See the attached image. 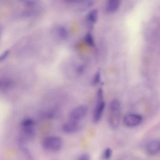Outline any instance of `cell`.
Segmentation results:
<instances>
[{"instance_id": "4", "label": "cell", "mask_w": 160, "mask_h": 160, "mask_svg": "<svg viewBox=\"0 0 160 160\" xmlns=\"http://www.w3.org/2000/svg\"><path fill=\"white\" fill-rule=\"evenodd\" d=\"M88 108L85 105L78 106L72 109L69 114V120L79 122L87 115Z\"/></svg>"}, {"instance_id": "1", "label": "cell", "mask_w": 160, "mask_h": 160, "mask_svg": "<svg viewBox=\"0 0 160 160\" xmlns=\"http://www.w3.org/2000/svg\"><path fill=\"white\" fill-rule=\"evenodd\" d=\"M109 121L110 126L113 128L118 126L121 117L120 104L119 101L115 99L110 102Z\"/></svg>"}, {"instance_id": "7", "label": "cell", "mask_w": 160, "mask_h": 160, "mask_svg": "<svg viewBox=\"0 0 160 160\" xmlns=\"http://www.w3.org/2000/svg\"><path fill=\"white\" fill-rule=\"evenodd\" d=\"M146 150L151 155H157L160 152V140H154L149 142L146 144Z\"/></svg>"}, {"instance_id": "15", "label": "cell", "mask_w": 160, "mask_h": 160, "mask_svg": "<svg viewBox=\"0 0 160 160\" xmlns=\"http://www.w3.org/2000/svg\"><path fill=\"white\" fill-rule=\"evenodd\" d=\"M78 159L79 160H89L90 159V157L87 153H83L79 157Z\"/></svg>"}, {"instance_id": "10", "label": "cell", "mask_w": 160, "mask_h": 160, "mask_svg": "<svg viewBox=\"0 0 160 160\" xmlns=\"http://www.w3.org/2000/svg\"><path fill=\"white\" fill-rule=\"evenodd\" d=\"M20 124L21 128L34 127L35 122L32 118H26L22 120Z\"/></svg>"}, {"instance_id": "11", "label": "cell", "mask_w": 160, "mask_h": 160, "mask_svg": "<svg viewBox=\"0 0 160 160\" xmlns=\"http://www.w3.org/2000/svg\"><path fill=\"white\" fill-rule=\"evenodd\" d=\"M98 10L96 9H94L90 11L87 15V19L91 22L95 23L98 19Z\"/></svg>"}, {"instance_id": "17", "label": "cell", "mask_w": 160, "mask_h": 160, "mask_svg": "<svg viewBox=\"0 0 160 160\" xmlns=\"http://www.w3.org/2000/svg\"><path fill=\"white\" fill-rule=\"evenodd\" d=\"M66 2L69 3H80L86 0H65Z\"/></svg>"}, {"instance_id": "14", "label": "cell", "mask_w": 160, "mask_h": 160, "mask_svg": "<svg viewBox=\"0 0 160 160\" xmlns=\"http://www.w3.org/2000/svg\"><path fill=\"white\" fill-rule=\"evenodd\" d=\"M39 0H21L24 4L31 6L36 4Z\"/></svg>"}, {"instance_id": "2", "label": "cell", "mask_w": 160, "mask_h": 160, "mask_svg": "<svg viewBox=\"0 0 160 160\" xmlns=\"http://www.w3.org/2000/svg\"><path fill=\"white\" fill-rule=\"evenodd\" d=\"M62 145V138L57 136L47 137L43 139L42 143V147L44 149L51 152L60 150Z\"/></svg>"}, {"instance_id": "9", "label": "cell", "mask_w": 160, "mask_h": 160, "mask_svg": "<svg viewBox=\"0 0 160 160\" xmlns=\"http://www.w3.org/2000/svg\"><path fill=\"white\" fill-rule=\"evenodd\" d=\"M107 9L110 12H114L118 10L120 0H107Z\"/></svg>"}, {"instance_id": "16", "label": "cell", "mask_w": 160, "mask_h": 160, "mask_svg": "<svg viewBox=\"0 0 160 160\" xmlns=\"http://www.w3.org/2000/svg\"><path fill=\"white\" fill-rule=\"evenodd\" d=\"M9 52V50H6L1 56L0 57V61H2L5 59L8 56Z\"/></svg>"}, {"instance_id": "12", "label": "cell", "mask_w": 160, "mask_h": 160, "mask_svg": "<svg viewBox=\"0 0 160 160\" xmlns=\"http://www.w3.org/2000/svg\"><path fill=\"white\" fill-rule=\"evenodd\" d=\"M57 30L58 34L61 38L63 39L67 38L68 32L65 28L63 26H60L58 28Z\"/></svg>"}, {"instance_id": "6", "label": "cell", "mask_w": 160, "mask_h": 160, "mask_svg": "<svg viewBox=\"0 0 160 160\" xmlns=\"http://www.w3.org/2000/svg\"><path fill=\"white\" fill-rule=\"evenodd\" d=\"M81 128V125L79 122L69 120L62 125V129L63 132L71 134L78 132Z\"/></svg>"}, {"instance_id": "8", "label": "cell", "mask_w": 160, "mask_h": 160, "mask_svg": "<svg viewBox=\"0 0 160 160\" xmlns=\"http://www.w3.org/2000/svg\"><path fill=\"white\" fill-rule=\"evenodd\" d=\"M105 106V103L103 100L97 101L93 114L92 120L94 122L97 123L100 120Z\"/></svg>"}, {"instance_id": "13", "label": "cell", "mask_w": 160, "mask_h": 160, "mask_svg": "<svg viewBox=\"0 0 160 160\" xmlns=\"http://www.w3.org/2000/svg\"><path fill=\"white\" fill-rule=\"evenodd\" d=\"M112 154V149L109 148H106L103 154V158L105 159H108L111 157Z\"/></svg>"}, {"instance_id": "3", "label": "cell", "mask_w": 160, "mask_h": 160, "mask_svg": "<svg viewBox=\"0 0 160 160\" xmlns=\"http://www.w3.org/2000/svg\"><path fill=\"white\" fill-rule=\"evenodd\" d=\"M35 135L34 127L21 128L18 142L21 146H23L33 140Z\"/></svg>"}, {"instance_id": "5", "label": "cell", "mask_w": 160, "mask_h": 160, "mask_svg": "<svg viewBox=\"0 0 160 160\" xmlns=\"http://www.w3.org/2000/svg\"><path fill=\"white\" fill-rule=\"evenodd\" d=\"M143 120L142 116L139 114L130 113L126 115L123 119L124 124L128 127H135L141 124Z\"/></svg>"}]
</instances>
